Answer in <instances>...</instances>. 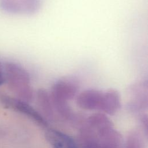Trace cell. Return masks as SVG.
<instances>
[{
	"label": "cell",
	"instance_id": "7a4b0ae2",
	"mask_svg": "<svg viewBox=\"0 0 148 148\" xmlns=\"http://www.w3.org/2000/svg\"><path fill=\"white\" fill-rule=\"evenodd\" d=\"M103 91L94 89L86 90L79 94L76 102L77 105L86 110H100Z\"/></svg>",
	"mask_w": 148,
	"mask_h": 148
},
{
	"label": "cell",
	"instance_id": "8992f818",
	"mask_svg": "<svg viewBox=\"0 0 148 148\" xmlns=\"http://www.w3.org/2000/svg\"><path fill=\"white\" fill-rule=\"evenodd\" d=\"M37 99L41 110L48 118H52L53 103L50 94L45 90L39 89L37 92Z\"/></svg>",
	"mask_w": 148,
	"mask_h": 148
},
{
	"label": "cell",
	"instance_id": "ba28073f",
	"mask_svg": "<svg viewBox=\"0 0 148 148\" xmlns=\"http://www.w3.org/2000/svg\"><path fill=\"white\" fill-rule=\"evenodd\" d=\"M82 148H98V147L93 143H88V142H84L83 143Z\"/></svg>",
	"mask_w": 148,
	"mask_h": 148
},
{
	"label": "cell",
	"instance_id": "277c9868",
	"mask_svg": "<svg viewBox=\"0 0 148 148\" xmlns=\"http://www.w3.org/2000/svg\"><path fill=\"white\" fill-rule=\"evenodd\" d=\"M46 137L52 148H78L71 136L58 130H49L46 132Z\"/></svg>",
	"mask_w": 148,
	"mask_h": 148
},
{
	"label": "cell",
	"instance_id": "5b68a950",
	"mask_svg": "<svg viewBox=\"0 0 148 148\" xmlns=\"http://www.w3.org/2000/svg\"><path fill=\"white\" fill-rule=\"evenodd\" d=\"M120 101L119 93L114 90L104 91L100 110L109 114H114L120 108Z\"/></svg>",
	"mask_w": 148,
	"mask_h": 148
},
{
	"label": "cell",
	"instance_id": "6da1fadb",
	"mask_svg": "<svg viewBox=\"0 0 148 148\" xmlns=\"http://www.w3.org/2000/svg\"><path fill=\"white\" fill-rule=\"evenodd\" d=\"M78 88L77 80L71 77L61 79L53 86L50 94L51 102L62 116H71V110L68 102L75 96Z\"/></svg>",
	"mask_w": 148,
	"mask_h": 148
},
{
	"label": "cell",
	"instance_id": "3957f363",
	"mask_svg": "<svg viewBox=\"0 0 148 148\" xmlns=\"http://www.w3.org/2000/svg\"><path fill=\"white\" fill-rule=\"evenodd\" d=\"M5 102L14 109L29 117L39 125L42 126H46L47 125V122L45 118L25 102L14 98L6 97L5 98Z\"/></svg>",
	"mask_w": 148,
	"mask_h": 148
},
{
	"label": "cell",
	"instance_id": "9c48e42d",
	"mask_svg": "<svg viewBox=\"0 0 148 148\" xmlns=\"http://www.w3.org/2000/svg\"><path fill=\"white\" fill-rule=\"evenodd\" d=\"M3 80H0V85L2 84V83H3Z\"/></svg>",
	"mask_w": 148,
	"mask_h": 148
},
{
	"label": "cell",
	"instance_id": "52a82bcc",
	"mask_svg": "<svg viewBox=\"0 0 148 148\" xmlns=\"http://www.w3.org/2000/svg\"><path fill=\"white\" fill-rule=\"evenodd\" d=\"M124 148H143L139 135L133 134L129 136Z\"/></svg>",
	"mask_w": 148,
	"mask_h": 148
}]
</instances>
